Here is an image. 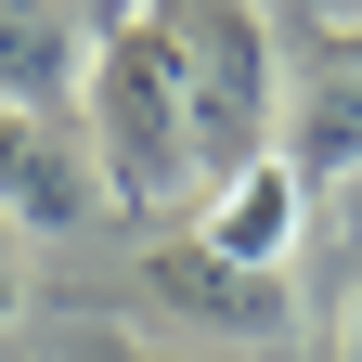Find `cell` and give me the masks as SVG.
<instances>
[{
	"mask_svg": "<svg viewBox=\"0 0 362 362\" xmlns=\"http://www.w3.org/2000/svg\"><path fill=\"white\" fill-rule=\"evenodd\" d=\"M194 246H207L220 272H259V285H272V272H285V246H298V181H285V156H259V168L220 181Z\"/></svg>",
	"mask_w": 362,
	"mask_h": 362,
	"instance_id": "6",
	"label": "cell"
},
{
	"mask_svg": "<svg viewBox=\"0 0 362 362\" xmlns=\"http://www.w3.org/2000/svg\"><path fill=\"white\" fill-rule=\"evenodd\" d=\"M78 143L104 168L117 207H181L194 194V104H181V26L168 13H117L90 26V78H78Z\"/></svg>",
	"mask_w": 362,
	"mask_h": 362,
	"instance_id": "1",
	"label": "cell"
},
{
	"mask_svg": "<svg viewBox=\"0 0 362 362\" xmlns=\"http://www.w3.org/2000/svg\"><path fill=\"white\" fill-rule=\"evenodd\" d=\"M104 207V168L65 117H13L0 104V220H26V233H78V220Z\"/></svg>",
	"mask_w": 362,
	"mask_h": 362,
	"instance_id": "3",
	"label": "cell"
},
{
	"mask_svg": "<svg viewBox=\"0 0 362 362\" xmlns=\"http://www.w3.org/2000/svg\"><path fill=\"white\" fill-rule=\"evenodd\" d=\"M181 26V104H194V168H207V194L233 168L272 156V39L246 0H194V13H168Z\"/></svg>",
	"mask_w": 362,
	"mask_h": 362,
	"instance_id": "2",
	"label": "cell"
},
{
	"mask_svg": "<svg viewBox=\"0 0 362 362\" xmlns=\"http://www.w3.org/2000/svg\"><path fill=\"white\" fill-rule=\"evenodd\" d=\"M272 156H285V181H298V194H310V181H349V168H362V26H349V39H324V65L298 78L285 143H272Z\"/></svg>",
	"mask_w": 362,
	"mask_h": 362,
	"instance_id": "4",
	"label": "cell"
},
{
	"mask_svg": "<svg viewBox=\"0 0 362 362\" xmlns=\"http://www.w3.org/2000/svg\"><path fill=\"white\" fill-rule=\"evenodd\" d=\"M156 298L181 310V324H220V337H285V285L220 272L207 246H168V259H156Z\"/></svg>",
	"mask_w": 362,
	"mask_h": 362,
	"instance_id": "7",
	"label": "cell"
},
{
	"mask_svg": "<svg viewBox=\"0 0 362 362\" xmlns=\"http://www.w3.org/2000/svg\"><path fill=\"white\" fill-rule=\"evenodd\" d=\"M78 78H90L78 0H0V104L13 117H78Z\"/></svg>",
	"mask_w": 362,
	"mask_h": 362,
	"instance_id": "5",
	"label": "cell"
},
{
	"mask_svg": "<svg viewBox=\"0 0 362 362\" xmlns=\"http://www.w3.org/2000/svg\"><path fill=\"white\" fill-rule=\"evenodd\" d=\"M13 298H26V285H13V220H0V324H13Z\"/></svg>",
	"mask_w": 362,
	"mask_h": 362,
	"instance_id": "8",
	"label": "cell"
},
{
	"mask_svg": "<svg viewBox=\"0 0 362 362\" xmlns=\"http://www.w3.org/2000/svg\"><path fill=\"white\" fill-rule=\"evenodd\" d=\"M349 362H362V298H349Z\"/></svg>",
	"mask_w": 362,
	"mask_h": 362,
	"instance_id": "9",
	"label": "cell"
}]
</instances>
